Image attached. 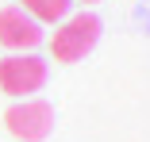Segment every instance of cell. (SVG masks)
Returning a JSON list of instances; mask_svg holds the SVG:
<instances>
[{
    "instance_id": "cell-1",
    "label": "cell",
    "mask_w": 150,
    "mask_h": 142,
    "mask_svg": "<svg viewBox=\"0 0 150 142\" xmlns=\"http://www.w3.org/2000/svg\"><path fill=\"white\" fill-rule=\"evenodd\" d=\"M100 31H104V23H100V15H93V12L66 15L62 27H58L54 39H50V54H54V62H62V65L81 62L85 54L100 42Z\"/></svg>"
},
{
    "instance_id": "cell-2",
    "label": "cell",
    "mask_w": 150,
    "mask_h": 142,
    "mask_svg": "<svg viewBox=\"0 0 150 142\" xmlns=\"http://www.w3.org/2000/svg\"><path fill=\"white\" fill-rule=\"evenodd\" d=\"M4 127L16 142H46L50 131H54V104H46L39 96L16 100L4 111Z\"/></svg>"
},
{
    "instance_id": "cell-3",
    "label": "cell",
    "mask_w": 150,
    "mask_h": 142,
    "mask_svg": "<svg viewBox=\"0 0 150 142\" xmlns=\"http://www.w3.org/2000/svg\"><path fill=\"white\" fill-rule=\"evenodd\" d=\"M46 73L50 69L39 54H8V58H0V92L27 100L46 84Z\"/></svg>"
},
{
    "instance_id": "cell-4",
    "label": "cell",
    "mask_w": 150,
    "mask_h": 142,
    "mask_svg": "<svg viewBox=\"0 0 150 142\" xmlns=\"http://www.w3.org/2000/svg\"><path fill=\"white\" fill-rule=\"evenodd\" d=\"M42 42V23L31 19L19 4L16 8H0V46H8L16 54H31Z\"/></svg>"
},
{
    "instance_id": "cell-5",
    "label": "cell",
    "mask_w": 150,
    "mask_h": 142,
    "mask_svg": "<svg viewBox=\"0 0 150 142\" xmlns=\"http://www.w3.org/2000/svg\"><path fill=\"white\" fill-rule=\"evenodd\" d=\"M69 4H73V0H23L19 8L31 19H39V23H62L69 15Z\"/></svg>"
},
{
    "instance_id": "cell-6",
    "label": "cell",
    "mask_w": 150,
    "mask_h": 142,
    "mask_svg": "<svg viewBox=\"0 0 150 142\" xmlns=\"http://www.w3.org/2000/svg\"><path fill=\"white\" fill-rule=\"evenodd\" d=\"M81 4H96V0H81Z\"/></svg>"
}]
</instances>
